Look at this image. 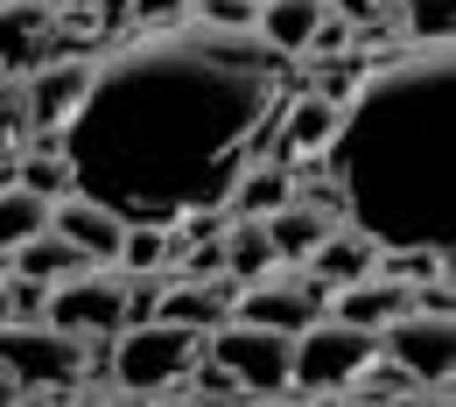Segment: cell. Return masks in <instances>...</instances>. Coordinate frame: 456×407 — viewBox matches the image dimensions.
I'll return each mask as SVG.
<instances>
[{"label": "cell", "mask_w": 456, "mask_h": 407, "mask_svg": "<svg viewBox=\"0 0 456 407\" xmlns=\"http://www.w3.org/2000/svg\"><path fill=\"white\" fill-rule=\"evenodd\" d=\"M379 351V330H358L338 316H316L288 338V387L295 394H344V379Z\"/></svg>", "instance_id": "obj_5"}, {"label": "cell", "mask_w": 456, "mask_h": 407, "mask_svg": "<svg viewBox=\"0 0 456 407\" xmlns=\"http://www.w3.org/2000/svg\"><path fill=\"white\" fill-rule=\"evenodd\" d=\"M379 358H394L407 379H421V401H450V365H456V323L450 309H400L379 323Z\"/></svg>", "instance_id": "obj_6"}, {"label": "cell", "mask_w": 456, "mask_h": 407, "mask_svg": "<svg viewBox=\"0 0 456 407\" xmlns=\"http://www.w3.org/2000/svg\"><path fill=\"white\" fill-rule=\"evenodd\" d=\"M281 57L239 36H148L92 70L57 141L70 190L113 204L126 225H169L197 204H225L253 134L288 92Z\"/></svg>", "instance_id": "obj_1"}, {"label": "cell", "mask_w": 456, "mask_h": 407, "mask_svg": "<svg viewBox=\"0 0 456 407\" xmlns=\"http://www.w3.org/2000/svg\"><path fill=\"white\" fill-rule=\"evenodd\" d=\"M232 295H239V281H169V289H155V309L148 316H162V323H183V330H218V316L232 309Z\"/></svg>", "instance_id": "obj_14"}, {"label": "cell", "mask_w": 456, "mask_h": 407, "mask_svg": "<svg viewBox=\"0 0 456 407\" xmlns=\"http://www.w3.org/2000/svg\"><path fill=\"white\" fill-rule=\"evenodd\" d=\"M260 225H267V239H274V260H309V246L338 225V204H323V197H295V190H288Z\"/></svg>", "instance_id": "obj_13"}, {"label": "cell", "mask_w": 456, "mask_h": 407, "mask_svg": "<svg viewBox=\"0 0 456 407\" xmlns=\"http://www.w3.org/2000/svg\"><path fill=\"white\" fill-rule=\"evenodd\" d=\"M43 7H50V14H57V7H63V0H43Z\"/></svg>", "instance_id": "obj_33"}, {"label": "cell", "mask_w": 456, "mask_h": 407, "mask_svg": "<svg viewBox=\"0 0 456 407\" xmlns=\"http://www.w3.org/2000/svg\"><path fill=\"white\" fill-rule=\"evenodd\" d=\"M50 232H63L92 267L106 260L113 267L119 239H126V218H119L113 204H99V197H85V190H63V197H50Z\"/></svg>", "instance_id": "obj_11"}, {"label": "cell", "mask_w": 456, "mask_h": 407, "mask_svg": "<svg viewBox=\"0 0 456 407\" xmlns=\"http://www.w3.org/2000/svg\"><path fill=\"white\" fill-rule=\"evenodd\" d=\"M400 21H407V43H450L456 0H400Z\"/></svg>", "instance_id": "obj_26"}, {"label": "cell", "mask_w": 456, "mask_h": 407, "mask_svg": "<svg viewBox=\"0 0 456 407\" xmlns=\"http://www.w3.org/2000/svg\"><path fill=\"white\" fill-rule=\"evenodd\" d=\"M330 295H338V309H330V316H338V323H358V330H379L387 316L407 309V281L379 274V267H372V274H358V281H344V289H330Z\"/></svg>", "instance_id": "obj_17"}, {"label": "cell", "mask_w": 456, "mask_h": 407, "mask_svg": "<svg viewBox=\"0 0 456 407\" xmlns=\"http://www.w3.org/2000/svg\"><path fill=\"white\" fill-rule=\"evenodd\" d=\"M225 316L295 338L302 323H316V316H323V289H316V281H274V274H260V281H246V289L232 295Z\"/></svg>", "instance_id": "obj_9"}, {"label": "cell", "mask_w": 456, "mask_h": 407, "mask_svg": "<svg viewBox=\"0 0 456 407\" xmlns=\"http://www.w3.org/2000/svg\"><path fill=\"white\" fill-rule=\"evenodd\" d=\"M344 394H358V401H407V394H421V379H407L400 365H387V358L372 351V358L344 379Z\"/></svg>", "instance_id": "obj_24"}, {"label": "cell", "mask_w": 456, "mask_h": 407, "mask_svg": "<svg viewBox=\"0 0 456 407\" xmlns=\"http://www.w3.org/2000/svg\"><path fill=\"white\" fill-rule=\"evenodd\" d=\"M253 7H260V0H190V14H197L211 36H239V28H253Z\"/></svg>", "instance_id": "obj_27"}, {"label": "cell", "mask_w": 456, "mask_h": 407, "mask_svg": "<svg viewBox=\"0 0 456 407\" xmlns=\"http://www.w3.org/2000/svg\"><path fill=\"white\" fill-rule=\"evenodd\" d=\"M113 379L119 394H141V401H183V372L197 358V330L162 323V316H141V323H119L113 330Z\"/></svg>", "instance_id": "obj_3"}, {"label": "cell", "mask_w": 456, "mask_h": 407, "mask_svg": "<svg viewBox=\"0 0 456 407\" xmlns=\"http://www.w3.org/2000/svg\"><path fill=\"white\" fill-rule=\"evenodd\" d=\"M274 126V162H295V155H323V141H330V126H338V99L330 92H295L281 113H267Z\"/></svg>", "instance_id": "obj_12"}, {"label": "cell", "mask_w": 456, "mask_h": 407, "mask_svg": "<svg viewBox=\"0 0 456 407\" xmlns=\"http://www.w3.org/2000/svg\"><path fill=\"white\" fill-rule=\"evenodd\" d=\"M92 70H99L92 57H57V63H36V70H28L21 99H28V134H36V141H50L63 119L77 113V99H85Z\"/></svg>", "instance_id": "obj_10"}, {"label": "cell", "mask_w": 456, "mask_h": 407, "mask_svg": "<svg viewBox=\"0 0 456 407\" xmlns=\"http://www.w3.org/2000/svg\"><path fill=\"white\" fill-rule=\"evenodd\" d=\"M126 274H155L162 260H169V225H126V239H119L113 253Z\"/></svg>", "instance_id": "obj_25"}, {"label": "cell", "mask_w": 456, "mask_h": 407, "mask_svg": "<svg viewBox=\"0 0 456 407\" xmlns=\"http://www.w3.org/2000/svg\"><path fill=\"white\" fill-rule=\"evenodd\" d=\"M50 63V7L43 0H0V70Z\"/></svg>", "instance_id": "obj_15"}, {"label": "cell", "mask_w": 456, "mask_h": 407, "mask_svg": "<svg viewBox=\"0 0 456 407\" xmlns=\"http://www.w3.org/2000/svg\"><path fill=\"white\" fill-rule=\"evenodd\" d=\"M43 225H50V197H36L21 183H0V253L21 246L28 232H43Z\"/></svg>", "instance_id": "obj_22"}, {"label": "cell", "mask_w": 456, "mask_h": 407, "mask_svg": "<svg viewBox=\"0 0 456 407\" xmlns=\"http://www.w3.org/2000/svg\"><path fill=\"white\" fill-rule=\"evenodd\" d=\"M323 21V0H260L253 7V36L274 50V57H302L309 36Z\"/></svg>", "instance_id": "obj_18"}, {"label": "cell", "mask_w": 456, "mask_h": 407, "mask_svg": "<svg viewBox=\"0 0 456 407\" xmlns=\"http://www.w3.org/2000/svg\"><path fill=\"white\" fill-rule=\"evenodd\" d=\"M323 175L351 232L379 253H456V63L450 43H414L407 57L351 85L323 141Z\"/></svg>", "instance_id": "obj_2"}, {"label": "cell", "mask_w": 456, "mask_h": 407, "mask_svg": "<svg viewBox=\"0 0 456 407\" xmlns=\"http://www.w3.org/2000/svg\"><path fill=\"white\" fill-rule=\"evenodd\" d=\"M0 372L21 394H70L85 372V338H70L43 316H0Z\"/></svg>", "instance_id": "obj_4"}, {"label": "cell", "mask_w": 456, "mask_h": 407, "mask_svg": "<svg viewBox=\"0 0 456 407\" xmlns=\"http://www.w3.org/2000/svg\"><path fill=\"white\" fill-rule=\"evenodd\" d=\"M183 14H190V0H134V21H141V28H155V21L169 28V21H183Z\"/></svg>", "instance_id": "obj_30"}, {"label": "cell", "mask_w": 456, "mask_h": 407, "mask_svg": "<svg viewBox=\"0 0 456 407\" xmlns=\"http://www.w3.org/2000/svg\"><path fill=\"white\" fill-rule=\"evenodd\" d=\"M7 260H14V274L43 281V289H50V281H63V274H77V267H92V260H85V253H77L63 232H50V225H43V232H28L21 246H7Z\"/></svg>", "instance_id": "obj_19"}, {"label": "cell", "mask_w": 456, "mask_h": 407, "mask_svg": "<svg viewBox=\"0 0 456 407\" xmlns=\"http://www.w3.org/2000/svg\"><path fill=\"white\" fill-rule=\"evenodd\" d=\"M302 267H309V281H316V289H344V281H358V274H372V267H379V246H372L365 232H338V225H330V232L309 246V260H302Z\"/></svg>", "instance_id": "obj_16"}, {"label": "cell", "mask_w": 456, "mask_h": 407, "mask_svg": "<svg viewBox=\"0 0 456 407\" xmlns=\"http://www.w3.org/2000/svg\"><path fill=\"white\" fill-rule=\"evenodd\" d=\"M344 43H351V21H344L338 7H323V21H316V36H309V50H316V57H330V50H344Z\"/></svg>", "instance_id": "obj_29"}, {"label": "cell", "mask_w": 456, "mask_h": 407, "mask_svg": "<svg viewBox=\"0 0 456 407\" xmlns=\"http://www.w3.org/2000/svg\"><path fill=\"white\" fill-rule=\"evenodd\" d=\"M211 358L239 379V394H260V401L288 394V338L281 330H260V323L232 316L225 330H211Z\"/></svg>", "instance_id": "obj_8"}, {"label": "cell", "mask_w": 456, "mask_h": 407, "mask_svg": "<svg viewBox=\"0 0 456 407\" xmlns=\"http://www.w3.org/2000/svg\"><path fill=\"white\" fill-rule=\"evenodd\" d=\"M330 7H338L351 28H358V21H379V14H387V0H330Z\"/></svg>", "instance_id": "obj_31"}, {"label": "cell", "mask_w": 456, "mask_h": 407, "mask_svg": "<svg viewBox=\"0 0 456 407\" xmlns=\"http://www.w3.org/2000/svg\"><path fill=\"white\" fill-rule=\"evenodd\" d=\"M218 246H225V274L239 281V289L281 267V260H274V239H267V225H260V218H232V232L218 239Z\"/></svg>", "instance_id": "obj_21"}, {"label": "cell", "mask_w": 456, "mask_h": 407, "mask_svg": "<svg viewBox=\"0 0 456 407\" xmlns=\"http://www.w3.org/2000/svg\"><path fill=\"white\" fill-rule=\"evenodd\" d=\"M21 141H28V99L21 85H0V162L21 155Z\"/></svg>", "instance_id": "obj_28"}, {"label": "cell", "mask_w": 456, "mask_h": 407, "mask_svg": "<svg viewBox=\"0 0 456 407\" xmlns=\"http://www.w3.org/2000/svg\"><path fill=\"white\" fill-rule=\"evenodd\" d=\"M288 190H295V175H288V162H253V169H239L232 175V190H225V204H232V218H267L274 204H281Z\"/></svg>", "instance_id": "obj_20"}, {"label": "cell", "mask_w": 456, "mask_h": 407, "mask_svg": "<svg viewBox=\"0 0 456 407\" xmlns=\"http://www.w3.org/2000/svg\"><path fill=\"white\" fill-rule=\"evenodd\" d=\"M14 183L36 190V197H63V190H70V162H63V148H57V141H36L28 155H14Z\"/></svg>", "instance_id": "obj_23"}, {"label": "cell", "mask_w": 456, "mask_h": 407, "mask_svg": "<svg viewBox=\"0 0 456 407\" xmlns=\"http://www.w3.org/2000/svg\"><path fill=\"white\" fill-rule=\"evenodd\" d=\"M0 316H7V281H0Z\"/></svg>", "instance_id": "obj_32"}, {"label": "cell", "mask_w": 456, "mask_h": 407, "mask_svg": "<svg viewBox=\"0 0 456 407\" xmlns=\"http://www.w3.org/2000/svg\"><path fill=\"white\" fill-rule=\"evenodd\" d=\"M126 295H134L126 274H92V267H77V274L50 281V295H43L50 316H43V323H57L70 338H113L119 323H126Z\"/></svg>", "instance_id": "obj_7"}]
</instances>
